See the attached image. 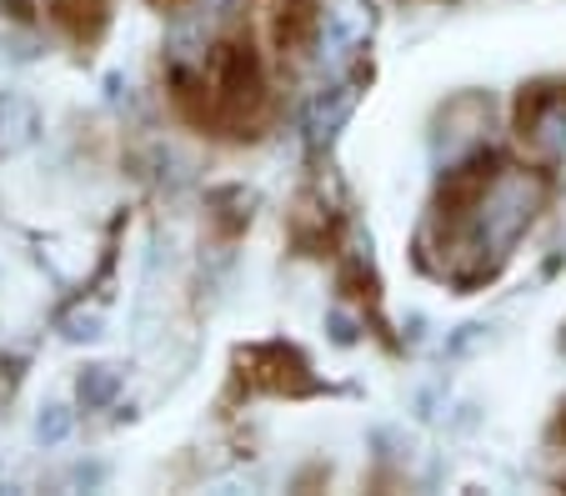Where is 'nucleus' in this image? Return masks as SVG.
I'll return each instance as SVG.
<instances>
[{
	"mask_svg": "<svg viewBox=\"0 0 566 496\" xmlns=\"http://www.w3.org/2000/svg\"><path fill=\"white\" fill-rule=\"evenodd\" d=\"M51 15L75 41H96V31L106 25V0H51Z\"/></svg>",
	"mask_w": 566,
	"mask_h": 496,
	"instance_id": "2",
	"label": "nucleus"
},
{
	"mask_svg": "<svg viewBox=\"0 0 566 496\" xmlns=\"http://www.w3.org/2000/svg\"><path fill=\"white\" fill-rule=\"evenodd\" d=\"M111 391H116V371L111 367H96L86 381H81V401H86V407H101Z\"/></svg>",
	"mask_w": 566,
	"mask_h": 496,
	"instance_id": "3",
	"label": "nucleus"
},
{
	"mask_svg": "<svg viewBox=\"0 0 566 496\" xmlns=\"http://www.w3.org/2000/svg\"><path fill=\"white\" fill-rule=\"evenodd\" d=\"M516 136L536 146L542 156H556L566 146V91L532 86L516 106Z\"/></svg>",
	"mask_w": 566,
	"mask_h": 496,
	"instance_id": "1",
	"label": "nucleus"
},
{
	"mask_svg": "<svg viewBox=\"0 0 566 496\" xmlns=\"http://www.w3.org/2000/svg\"><path fill=\"white\" fill-rule=\"evenodd\" d=\"M562 432H566V416H562Z\"/></svg>",
	"mask_w": 566,
	"mask_h": 496,
	"instance_id": "4",
	"label": "nucleus"
}]
</instances>
